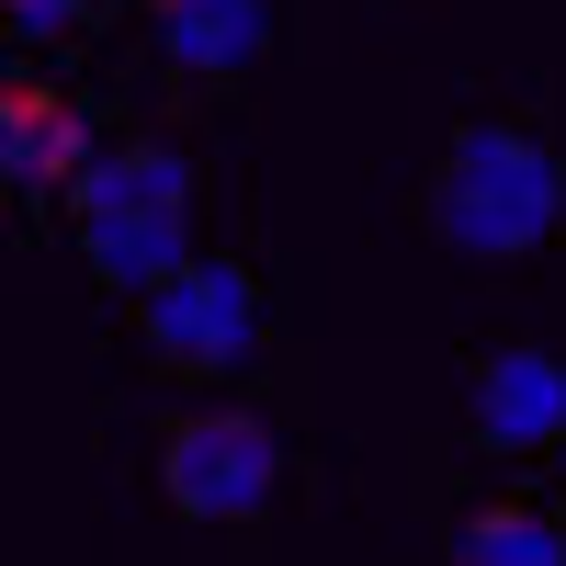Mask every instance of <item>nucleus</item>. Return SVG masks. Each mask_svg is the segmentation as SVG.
<instances>
[{
	"mask_svg": "<svg viewBox=\"0 0 566 566\" xmlns=\"http://www.w3.org/2000/svg\"><path fill=\"white\" fill-rule=\"evenodd\" d=\"M419 227L453 261H533L566 227V148L533 114H464L419 170Z\"/></svg>",
	"mask_w": 566,
	"mask_h": 566,
	"instance_id": "obj_1",
	"label": "nucleus"
},
{
	"mask_svg": "<svg viewBox=\"0 0 566 566\" xmlns=\"http://www.w3.org/2000/svg\"><path fill=\"white\" fill-rule=\"evenodd\" d=\"M69 239L80 261L114 283V295L148 306L170 272H193V159L159 148V136H114L103 159L80 170V193H69Z\"/></svg>",
	"mask_w": 566,
	"mask_h": 566,
	"instance_id": "obj_2",
	"label": "nucleus"
},
{
	"mask_svg": "<svg viewBox=\"0 0 566 566\" xmlns=\"http://www.w3.org/2000/svg\"><path fill=\"white\" fill-rule=\"evenodd\" d=\"M159 499L181 522H216V533L261 522L283 499V431L261 408H181L159 431Z\"/></svg>",
	"mask_w": 566,
	"mask_h": 566,
	"instance_id": "obj_3",
	"label": "nucleus"
},
{
	"mask_svg": "<svg viewBox=\"0 0 566 566\" xmlns=\"http://www.w3.org/2000/svg\"><path fill=\"white\" fill-rule=\"evenodd\" d=\"M136 340H148L159 374H181V386H216V374H239L261 352V272L250 261H193L170 272L148 306H136Z\"/></svg>",
	"mask_w": 566,
	"mask_h": 566,
	"instance_id": "obj_4",
	"label": "nucleus"
},
{
	"mask_svg": "<svg viewBox=\"0 0 566 566\" xmlns=\"http://www.w3.org/2000/svg\"><path fill=\"white\" fill-rule=\"evenodd\" d=\"M464 442L499 453V464L566 453V352H544V340L476 352V374H464Z\"/></svg>",
	"mask_w": 566,
	"mask_h": 566,
	"instance_id": "obj_5",
	"label": "nucleus"
},
{
	"mask_svg": "<svg viewBox=\"0 0 566 566\" xmlns=\"http://www.w3.org/2000/svg\"><path fill=\"white\" fill-rule=\"evenodd\" d=\"M91 159H103V148H91V114L69 103L57 80H34V69H23L12 91H0V170H12V193H23V205H69Z\"/></svg>",
	"mask_w": 566,
	"mask_h": 566,
	"instance_id": "obj_6",
	"label": "nucleus"
},
{
	"mask_svg": "<svg viewBox=\"0 0 566 566\" xmlns=\"http://www.w3.org/2000/svg\"><path fill=\"white\" fill-rule=\"evenodd\" d=\"M148 45H159V69L227 91L272 57V0H148Z\"/></svg>",
	"mask_w": 566,
	"mask_h": 566,
	"instance_id": "obj_7",
	"label": "nucleus"
},
{
	"mask_svg": "<svg viewBox=\"0 0 566 566\" xmlns=\"http://www.w3.org/2000/svg\"><path fill=\"white\" fill-rule=\"evenodd\" d=\"M442 566H566V522L533 499H476V510H453Z\"/></svg>",
	"mask_w": 566,
	"mask_h": 566,
	"instance_id": "obj_8",
	"label": "nucleus"
},
{
	"mask_svg": "<svg viewBox=\"0 0 566 566\" xmlns=\"http://www.w3.org/2000/svg\"><path fill=\"white\" fill-rule=\"evenodd\" d=\"M103 0H0V23H12L23 45H57V34H80Z\"/></svg>",
	"mask_w": 566,
	"mask_h": 566,
	"instance_id": "obj_9",
	"label": "nucleus"
},
{
	"mask_svg": "<svg viewBox=\"0 0 566 566\" xmlns=\"http://www.w3.org/2000/svg\"><path fill=\"white\" fill-rule=\"evenodd\" d=\"M555 522H566V488H555Z\"/></svg>",
	"mask_w": 566,
	"mask_h": 566,
	"instance_id": "obj_10",
	"label": "nucleus"
}]
</instances>
